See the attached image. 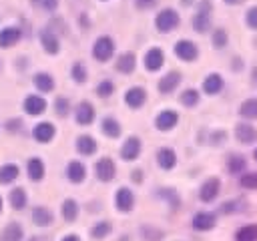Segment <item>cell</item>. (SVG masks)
<instances>
[{"instance_id":"12","label":"cell","mask_w":257,"mask_h":241,"mask_svg":"<svg viewBox=\"0 0 257 241\" xmlns=\"http://www.w3.org/2000/svg\"><path fill=\"white\" fill-rule=\"evenodd\" d=\"M22 38V30L18 26H6L0 30V48H10L18 44Z\"/></svg>"},{"instance_id":"41","label":"cell","mask_w":257,"mask_h":241,"mask_svg":"<svg viewBox=\"0 0 257 241\" xmlns=\"http://www.w3.org/2000/svg\"><path fill=\"white\" fill-rule=\"evenodd\" d=\"M239 183H241V187H245V189H257V173H255V171H247L245 175H241Z\"/></svg>"},{"instance_id":"18","label":"cell","mask_w":257,"mask_h":241,"mask_svg":"<svg viewBox=\"0 0 257 241\" xmlns=\"http://www.w3.org/2000/svg\"><path fill=\"white\" fill-rule=\"evenodd\" d=\"M24 110H26L28 114H32V116L42 114V112L46 110V100H44L40 94H28V96L24 98Z\"/></svg>"},{"instance_id":"3","label":"cell","mask_w":257,"mask_h":241,"mask_svg":"<svg viewBox=\"0 0 257 241\" xmlns=\"http://www.w3.org/2000/svg\"><path fill=\"white\" fill-rule=\"evenodd\" d=\"M175 54H177L181 60H185V62H193V60H197V56H199V48H197V44H195L193 40L183 38V40H179V42L175 44Z\"/></svg>"},{"instance_id":"24","label":"cell","mask_w":257,"mask_h":241,"mask_svg":"<svg viewBox=\"0 0 257 241\" xmlns=\"http://www.w3.org/2000/svg\"><path fill=\"white\" fill-rule=\"evenodd\" d=\"M135 66H137V56L133 52H124L116 60V70L122 72V74H133Z\"/></svg>"},{"instance_id":"9","label":"cell","mask_w":257,"mask_h":241,"mask_svg":"<svg viewBox=\"0 0 257 241\" xmlns=\"http://www.w3.org/2000/svg\"><path fill=\"white\" fill-rule=\"evenodd\" d=\"M163 64H165V54H163V50L157 48V46L149 48L147 54H145V68H147L149 72H157Z\"/></svg>"},{"instance_id":"45","label":"cell","mask_w":257,"mask_h":241,"mask_svg":"<svg viewBox=\"0 0 257 241\" xmlns=\"http://www.w3.org/2000/svg\"><path fill=\"white\" fill-rule=\"evenodd\" d=\"M157 2H159V0H135V6H137L139 10H149V8L157 6Z\"/></svg>"},{"instance_id":"17","label":"cell","mask_w":257,"mask_h":241,"mask_svg":"<svg viewBox=\"0 0 257 241\" xmlns=\"http://www.w3.org/2000/svg\"><path fill=\"white\" fill-rule=\"evenodd\" d=\"M147 100V92L143 86H131L124 94V102L131 106V108H141Z\"/></svg>"},{"instance_id":"29","label":"cell","mask_w":257,"mask_h":241,"mask_svg":"<svg viewBox=\"0 0 257 241\" xmlns=\"http://www.w3.org/2000/svg\"><path fill=\"white\" fill-rule=\"evenodd\" d=\"M8 199H10V205H12V209L20 211V209H24V207H26L28 195H26V191H24V189H20V187H14V189L10 191V195H8Z\"/></svg>"},{"instance_id":"4","label":"cell","mask_w":257,"mask_h":241,"mask_svg":"<svg viewBox=\"0 0 257 241\" xmlns=\"http://www.w3.org/2000/svg\"><path fill=\"white\" fill-rule=\"evenodd\" d=\"M94 171H96V179L102 181V183L112 181L114 175H116V167H114V163H112L110 157H102V159H98Z\"/></svg>"},{"instance_id":"2","label":"cell","mask_w":257,"mask_h":241,"mask_svg":"<svg viewBox=\"0 0 257 241\" xmlns=\"http://www.w3.org/2000/svg\"><path fill=\"white\" fill-rule=\"evenodd\" d=\"M112 54H114V40L110 36H98L92 46V56L98 62H106L112 58Z\"/></svg>"},{"instance_id":"1","label":"cell","mask_w":257,"mask_h":241,"mask_svg":"<svg viewBox=\"0 0 257 241\" xmlns=\"http://www.w3.org/2000/svg\"><path fill=\"white\" fill-rule=\"evenodd\" d=\"M179 22H181L179 12L173 10V8H165V10H161V12L157 14V18H155V28H157L161 34H169V32H173V30L179 28Z\"/></svg>"},{"instance_id":"43","label":"cell","mask_w":257,"mask_h":241,"mask_svg":"<svg viewBox=\"0 0 257 241\" xmlns=\"http://www.w3.org/2000/svg\"><path fill=\"white\" fill-rule=\"evenodd\" d=\"M30 2H32V6H36L44 12H52L58 6V0H30Z\"/></svg>"},{"instance_id":"36","label":"cell","mask_w":257,"mask_h":241,"mask_svg":"<svg viewBox=\"0 0 257 241\" xmlns=\"http://www.w3.org/2000/svg\"><path fill=\"white\" fill-rule=\"evenodd\" d=\"M70 76H72V80H74V82L82 84V82H84V80L88 78L86 66H84L82 62H74V64H72V68H70Z\"/></svg>"},{"instance_id":"28","label":"cell","mask_w":257,"mask_h":241,"mask_svg":"<svg viewBox=\"0 0 257 241\" xmlns=\"http://www.w3.org/2000/svg\"><path fill=\"white\" fill-rule=\"evenodd\" d=\"M26 171H28V177H30L32 181H40V179H44V163H42L38 157H32V159L28 161Z\"/></svg>"},{"instance_id":"22","label":"cell","mask_w":257,"mask_h":241,"mask_svg":"<svg viewBox=\"0 0 257 241\" xmlns=\"http://www.w3.org/2000/svg\"><path fill=\"white\" fill-rule=\"evenodd\" d=\"M76 151L84 157H90L96 153V141L90 137V135H80L76 139Z\"/></svg>"},{"instance_id":"7","label":"cell","mask_w":257,"mask_h":241,"mask_svg":"<svg viewBox=\"0 0 257 241\" xmlns=\"http://www.w3.org/2000/svg\"><path fill=\"white\" fill-rule=\"evenodd\" d=\"M114 203H116V209H118L120 213L133 211V207H135V195H133V191L126 189V187H120V189L114 193Z\"/></svg>"},{"instance_id":"6","label":"cell","mask_w":257,"mask_h":241,"mask_svg":"<svg viewBox=\"0 0 257 241\" xmlns=\"http://www.w3.org/2000/svg\"><path fill=\"white\" fill-rule=\"evenodd\" d=\"M38 38H40L42 48H44L48 54H58V50H60V42H58V36L52 32L50 26L42 28V30L38 32Z\"/></svg>"},{"instance_id":"47","label":"cell","mask_w":257,"mask_h":241,"mask_svg":"<svg viewBox=\"0 0 257 241\" xmlns=\"http://www.w3.org/2000/svg\"><path fill=\"white\" fill-rule=\"evenodd\" d=\"M197 8H199V12H201V14H211V8H213V4H211V0H201Z\"/></svg>"},{"instance_id":"51","label":"cell","mask_w":257,"mask_h":241,"mask_svg":"<svg viewBox=\"0 0 257 241\" xmlns=\"http://www.w3.org/2000/svg\"><path fill=\"white\" fill-rule=\"evenodd\" d=\"M141 179H143V175H141V171L137 169V171L133 173V181H141Z\"/></svg>"},{"instance_id":"19","label":"cell","mask_w":257,"mask_h":241,"mask_svg":"<svg viewBox=\"0 0 257 241\" xmlns=\"http://www.w3.org/2000/svg\"><path fill=\"white\" fill-rule=\"evenodd\" d=\"M157 163H159V167H161L163 171H171V169L177 165V155H175V151L169 149V147L159 149V151H157Z\"/></svg>"},{"instance_id":"53","label":"cell","mask_w":257,"mask_h":241,"mask_svg":"<svg viewBox=\"0 0 257 241\" xmlns=\"http://www.w3.org/2000/svg\"><path fill=\"white\" fill-rule=\"evenodd\" d=\"M251 78H253V82L257 84V66H255V68L251 70Z\"/></svg>"},{"instance_id":"15","label":"cell","mask_w":257,"mask_h":241,"mask_svg":"<svg viewBox=\"0 0 257 241\" xmlns=\"http://www.w3.org/2000/svg\"><path fill=\"white\" fill-rule=\"evenodd\" d=\"M217 225V215L215 213H207V211H201L193 217V229L197 231H209Z\"/></svg>"},{"instance_id":"55","label":"cell","mask_w":257,"mask_h":241,"mask_svg":"<svg viewBox=\"0 0 257 241\" xmlns=\"http://www.w3.org/2000/svg\"><path fill=\"white\" fill-rule=\"evenodd\" d=\"M0 211H2V197H0Z\"/></svg>"},{"instance_id":"38","label":"cell","mask_w":257,"mask_h":241,"mask_svg":"<svg viewBox=\"0 0 257 241\" xmlns=\"http://www.w3.org/2000/svg\"><path fill=\"white\" fill-rule=\"evenodd\" d=\"M179 100H181V104H185V106H197V102H199V92L195 90V88H187V90H183V94L179 96Z\"/></svg>"},{"instance_id":"5","label":"cell","mask_w":257,"mask_h":241,"mask_svg":"<svg viewBox=\"0 0 257 241\" xmlns=\"http://www.w3.org/2000/svg\"><path fill=\"white\" fill-rule=\"evenodd\" d=\"M219 191H221V181H219L217 177H211V179H207V181L201 185V189H199V199H201L203 203H211V201L217 199Z\"/></svg>"},{"instance_id":"34","label":"cell","mask_w":257,"mask_h":241,"mask_svg":"<svg viewBox=\"0 0 257 241\" xmlns=\"http://www.w3.org/2000/svg\"><path fill=\"white\" fill-rule=\"evenodd\" d=\"M18 167L16 165H12V163H8V165H2L0 167V183L2 185H8V183H12L16 177H18Z\"/></svg>"},{"instance_id":"14","label":"cell","mask_w":257,"mask_h":241,"mask_svg":"<svg viewBox=\"0 0 257 241\" xmlns=\"http://www.w3.org/2000/svg\"><path fill=\"white\" fill-rule=\"evenodd\" d=\"M54 135H56V129H54V125L52 123H38L34 129H32V137L38 141V143H50L52 139H54Z\"/></svg>"},{"instance_id":"39","label":"cell","mask_w":257,"mask_h":241,"mask_svg":"<svg viewBox=\"0 0 257 241\" xmlns=\"http://www.w3.org/2000/svg\"><path fill=\"white\" fill-rule=\"evenodd\" d=\"M110 229H112V225H110L108 221H98V223L90 229V235H92L94 239H102V237H106V235L110 233Z\"/></svg>"},{"instance_id":"35","label":"cell","mask_w":257,"mask_h":241,"mask_svg":"<svg viewBox=\"0 0 257 241\" xmlns=\"http://www.w3.org/2000/svg\"><path fill=\"white\" fill-rule=\"evenodd\" d=\"M78 203L74 201V199H64V203H62V217L66 219V221H74L76 217H78Z\"/></svg>"},{"instance_id":"40","label":"cell","mask_w":257,"mask_h":241,"mask_svg":"<svg viewBox=\"0 0 257 241\" xmlns=\"http://www.w3.org/2000/svg\"><path fill=\"white\" fill-rule=\"evenodd\" d=\"M54 110L58 116H66L70 112V100L66 96H58L56 102H54Z\"/></svg>"},{"instance_id":"54","label":"cell","mask_w":257,"mask_h":241,"mask_svg":"<svg viewBox=\"0 0 257 241\" xmlns=\"http://www.w3.org/2000/svg\"><path fill=\"white\" fill-rule=\"evenodd\" d=\"M191 2H193V0H181V4H183V6H189Z\"/></svg>"},{"instance_id":"48","label":"cell","mask_w":257,"mask_h":241,"mask_svg":"<svg viewBox=\"0 0 257 241\" xmlns=\"http://www.w3.org/2000/svg\"><path fill=\"white\" fill-rule=\"evenodd\" d=\"M235 207H237V205H235V201H227V203L223 205V211H225V213H229V211H235Z\"/></svg>"},{"instance_id":"21","label":"cell","mask_w":257,"mask_h":241,"mask_svg":"<svg viewBox=\"0 0 257 241\" xmlns=\"http://www.w3.org/2000/svg\"><path fill=\"white\" fill-rule=\"evenodd\" d=\"M203 90H205V94H219L223 90V78H221V74L211 72L203 80Z\"/></svg>"},{"instance_id":"25","label":"cell","mask_w":257,"mask_h":241,"mask_svg":"<svg viewBox=\"0 0 257 241\" xmlns=\"http://www.w3.org/2000/svg\"><path fill=\"white\" fill-rule=\"evenodd\" d=\"M24 237V229L18 225V223H8L4 229H2V235H0V241H22Z\"/></svg>"},{"instance_id":"50","label":"cell","mask_w":257,"mask_h":241,"mask_svg":"<svg viewBox=\"0 0 257 241\" xmlns=\"http://www.w3.org/2000/svg\"><path fill=\"white\" fill-rule=\"evenodd\" d=\"M231 68L239 70V68H241V60H239V58H235V62H231Z\"/></svg>"},{"instance_id":"16","label":"cell","mask_w":257,"mask_h":241,"mask_svg":"<svg viewBox=\"0 0 257 241\" xmlns=\"http://www.w3.org/2000/svg\"><path fill=\"white\" fill-rule=\"evenodd\" d=\"M179 84H181V72L171 70V72H167V74L159 80V92H163V94H171Z\"/></svg>"},{"instance_id":"13","label":"cell","mask_w":257,"mask_h":241,"mask_svg":"<svg viewBox=\"0 0 257 241\" xmlns=\"http://www.w3.org/2000/svg\"><path fill=\"white\" fill-rule=\"evenodd\" d=\"M94 106L88 102V100H82L78 106H76V110H74V118H76V123L78 125H82V127H86V125H90L92 120H94Z\"/></svg>"},{"instance_id":"27","label":"cell","mask_w":257,"mask_h":241,"mask_svg":"<svg viewBox=\"0 0 257 241\" xmlns=\"http://www.w3.org/2000/svg\"><path fill=\"white\" fill-rule=\"evenodd\" d=\"M100 131L108 139H116V137H120V123L114 116H104L102 118V125H100Z\"/></svg>"},{"instance_id":"42","label":"cell","mask_w":257,"mask_h":241,"mask_svg":"<svg viewBox=\"0 0 257 241\" xmlns=\"http://www.w3.org/2000/svg\"><path fill=\"white\" fill-rule=\"evenodd\" d=\"M112 92H114V84H112L110 80H100V82H98V86H96V94H98L100 98H108Z\"/></svg>"},{"instance_id":"20","label":"cell","mask_w":257,"mask_h":241,"mask_svg":"<svg viewBox=\"0 0 257 241\" xmlns=\"http://www.w3.org/2000/svg\"><path fill=\"white\" fill-rule=\"evenodd\" d=\"M66 177H68V181L70 183H82L84 181V177H86V167L80 163V161H70L68 165H66Z\"/></svg>"},{"instance_id":"30","label":"cell","mask_w":257,"mask_h":241,"mask_svg":"<svg viewBox=\"0 0 257 241\" xmlns=\"http://www.w3.org/2000/svg\"><path fill=\"white\" fill-rule=\"evenodd\" d=\"M245 169H247V161H245V157L233 153V155L227 159V171H229L231 175H239V173H243Z\"/></svg>"},{"instance_id":"44","label":"cell","mask_w":257,"mask_h":241,"mask_svg":"<svg viewBox=\"0 0 257 241\" xmlns=\"http://www.w3.org/2000/svg\"><path fill=\"white\" fill-rule=\"evenodd\" d=\"M245 22L251 30H257V6H251L247 12H245Z\"/></svg>"},{"instance_id":"37","label":"cell","mask_w":257,"mask_h":241,"mask_svg":"<svg viewBox=\"0 0 257 241\" xmlns=\"http://www.w3.org/2000/svg\"><path fill=\"white\" fill-rule=\"evenodd\" d=\"M227 42H229V34H227L225 28H217V30H213V48L221 50V48L227 46Z\"/></svg>"},{"instance_id":"46","label":"cell","mask_w":257,"mask_h":241,"mask_svg":"<svg viewBox=\"0 0 257 241\" xmlns=\"http://www.w3.org/2000/svg\"><path fill=\"white\" fill-rule=\"evenodd\" d=\"M225 137H227V133H225V131L213 133V135H211V139H213L211 143H213V145H223V143H225Z\"/></svg>"},{"instance_id":"32","label":"cell","mask_w":257,"mask_h":241,"mask_svg":"<svg viewBox=\"0 0 257 241\" xmlns=\"http://www.w3.org/2000/svg\"><path fill=\"white\" fill-rule=\"evenodd\" d=\"M209 16H211V14H201V12H197V14L193 16V28H195V32L205 34V32L211 30V18H209Z\"/></svg>"},{"instance_id":"57","label":"cell","mask_w":257,"mask_h":241,"mask_svg":"<svg viewBox=\"0 0 257 241\" xmlns=\"http://www.w3.org/2000/svg\"><path fill=\"white\" fill-rule=\"evenodd\" d=\"M32 241H38V239H32Z\"/></svg>"},{"instance_id":"49","label":"cell","mask_w":257,"mask_h":241,"mask_svg":"<svg viewBox=\"0 0 257 241\" xmlns=\"http://www.w3.org/2000/svg\"><path fill=\"white\" fill-rule=\"evenodd\" d=\"M62 241H80V237H78V235H74V233H70V235H64V237H62Z\"/></svg>"},{"instance_id":"31","label":"cell","mask_w":257,"mask_h":241,"mask_svg":"<svg viewBox=\"0 0 257 241\" xmlns=\"http://www.w3.org/2000/svg\"><path fill=\"white\" fill-rule=\"evenodd\" d=\"M239 114L243 118H249V120H255L257 118V98H247L241 102L239 106Z\"/></svg>"},{"instance_id":"8","label":"cell","mask_w":257,"mask_h":241,"mask_svg":"<svg viewBox=\"0 0 257 241\" xmlns=\"http://www.w3.org/2000/svg\"><path fill=\"white\" fill-rule=\"evenodd\" d=\"M235 139L241 145H251V143L257 141V129L251 123H239L235 127Z\"/></svg>"},{"instance_id":"23","label":"cell","mask_w":257,"mask_h":241,"mask_svg":"<svg viewBox=\"0 0 257 241\" xmlns=\"http://www.w3.org/2000/svg\"><path fill=\"white\" fill-rule=\"evenodd\" d=\"M52 219H54V215H52L50 209H46V207H42V205L32 209V221H34V225H38V227H48V225L52 223Z\"/></svg>"},{"instance_id":"56","label":"cell","mask_w":257,"mask_h":241,"mask_svg":"<svg viewBox=\"0 0 257 241\" xmlns=\"http://www.w3.org/2000/svg\"><path fill=\"white\" fill-rule=\"evenodd\" d=\"M253 155H255V159H257V149H255V153H253Z\"/></svg>"},{"instance_id":"26","label":"cell","mask_w":257,"mask_h":241,"mask_svg":"<svg viewBox=\"0 0 257 241\" xmlns=\"http://www.w3.org/2000/svg\"><path fill=\"white\" fill-rule=\"evenodd\" d=\"M32 82H34L36 90H40V92H52V90H54V78H52L48 72H38V74H34Z\"/></svg>"},{"instance_id":"52","label":"cell","mask_w":257,"mask_h":241,"mask_svg":"<svg viewBox=\"0 0 257 241\" xmlns=\"http://www.w3.org/2000/svg\"><path fill=\"white\" fill-rule=\"evenodd\" d=\"M243 0H225V4H229V6H237V4H241Z\"/></svg>"},{"instance_id":"11","label":"cell","mask_w":257,"mask_h":241,"mask_svg":"<svg viewBox=\"0 0 257 241\" xmlns=\"http://www.w3.org/2000/svg\"><path fill=\"white\" fill-rule=\"evenodd\" d=\"M177 123H179V114L175 110H169V108L167 110H161L157 114V118H155V127L159 131H171V129L177 127Z\"/></svg>"},{"instance_id":"33","label":"cell","mask_w":257,"mask_h":241,"mask_svg":"<svg viewBox=\"0 0 257 241\" xmlns=\"http://www.w3.org/2000/svg\"><path fill=\"white\" fill-rule=\"evenodd\" d=\"M235 241H257V223H249L235 233Z\"/></svg>"},{"instance_id":"10","label":"cell","mask_w":257,"mask_h":241,"mask_svg":"<svg viewBox=\"0 0 257 241\" xmlns=\"http://www.w3.org/2000/svg\"><path fill=\"white\" fill-rule=\"evenodd\" d=\"M141 149H143V143L139 137H128L124 141V145L120 147V157L124 161H135L139 155H141Z\"/></svg>"}]
</instances>
